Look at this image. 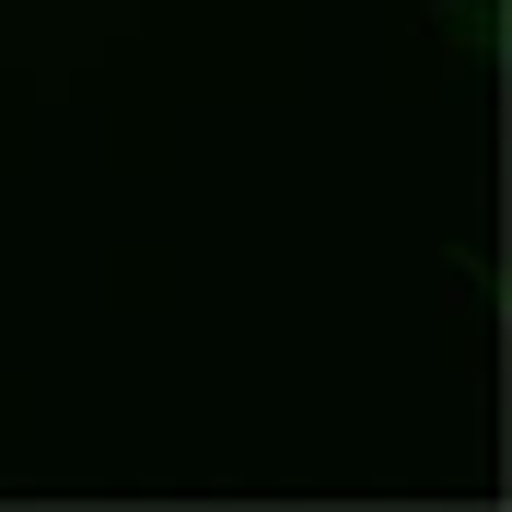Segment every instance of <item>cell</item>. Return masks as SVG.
Segmentation results:
<instances>
[{
    "instance_id": "obj_1",
    "label": "cell",
    "mask_w": 512,
    "mask_h": 512,
    "mask_svg": "<svg viewBox=\"0 0 512 512\" xmlns=\"http://www.w3.org/2000/svg\"><path fill=\"white\" fill-rule=\"evenodd\" d=\"M454 12V47H489V0H443Z\"/></svg>"
}]
</instances>
